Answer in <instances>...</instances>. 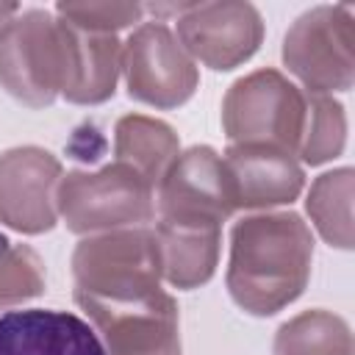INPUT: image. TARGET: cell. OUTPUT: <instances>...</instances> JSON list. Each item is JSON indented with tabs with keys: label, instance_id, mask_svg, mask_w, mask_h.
Instances as JSON below:
<instances>
[{
	"label": "cell",
	"instance_id": "cell-4",
	"mask_svg": "<svg viewBox=\"0 0 355 355\" xmlns=\"http://www.w3.org/2000/svg\"><path fill=\"white\" fill-rule=\"evenodd\" d=\"M58 219L78 236L141 227L155 214V189L128 164L72 169L55 191Z\"/></svg>",
	"mask_w": 355,
	"mask_h": 355
},
{
	"label": "cell",
	"instance_id": "cell-3",
	"mask_svg": "<svg viewBox=\"0 0 355 355\" xmlns=\"http://www.w3.org/2000/svg\"><path fill=\"white\" fill-rule=\"evenodd\" d=\"M69 80V25L44 11L28 8L0 31V86L31 108L50 105Z\"/></svg>",
	"mask_w": 355,
	"mask_h": 355
},
{
	"label": "cell",
	"instance_id": "cell-10",
	"mask_svg": "<svg viewBox=\"0 0 355 355\" xmlns=\"http://www.w3.org/2000/svg\"><path fill=\"white\" fill-rule=\"evenodd\" d=\"M61 175V161L44 147L22 144L0 153V222L28 236L53 230Z\"/></svg>",
	"mask_w": 355,
	"mask_h": 355
},
{
	"label": "cell",
	"instance_id": "cell-11",
	"mask_svg": "<svg viewBox=\"0 0 355 355\" xmlns=\"http://www.w3.org/2000/svg\"><path fill=\"white\" fill-rule=\"evenodd\" d=\"M105 355H180L178 302L161 291L139 302H78Z\"/></svg>",
	"mask_w": 355,
	"mask_h": 355
},
{
	"label": "cell",
	"instance_id": "cell-14",
	"mask_svg": "<svg viewBox=\"0 0 355 355\" xmlns=\"http://www.w3.org/2000/svg\"><path fill=\"white\" fill-rule=\"evenodd\" d=\"M122 75V42L114 33H89L69 25V80L64 100L100 105L114 97Z\"/></svg>",
	"mask_w": 355,
	"mask_h": 355
},
{
	"label": "cell",
	"instance_id": "cell-20",
	"mask_svg": "<svg viewBox=\"0 0 355 355\" xmlns=\"http://www.w3.org/2000/svg\"><path fill=\"white\" fill-rule=\"evenodd\" d=\"M44 291V263L28 244H14L0 258V311Z\"/></svg>",
	"mask_w": 355,
	"mask_h": 355
},
{
	"label": "cell",
	"instance_id": "cell-18",
	"mask_svg": "<svg viewBox=\"0 0 355 355\" xmlns=\"http://www.w3.org/2000/svg\"><path fill=\"white\" fill-rule=\"evenodd\" d=\"M305 211L316 233L338 250L352 247V169L338 166L319 175L305 197Z\"/></svg>",
	"mask_w": 355,
	"mask_h": 355
},
{
	"label": "cell",
	"instance_id": "cell-2",
	"mask_svg": "<svg viewBox=\"0 0 355 355\" xmlns=\"http://www.w3.org/2000/svg\"><path fill=\"white\" fill-rule=\"evenodd\" d=\"M161 252L150 227H122L78 241L72 252L75 302H139L161 294Z\"/></svg>",
	"mask_w": 355,
	"mask_h": 355
},
{
	"label": "cell",
	"instance_id": "cell-21",
	"mask_svg": "<svg viewBox=\"0 0 355 355\" xmlns=\"http://www.w3.org/2000/svg\"><path fill=\"white\" fill-rule=\"evenodd\" d=\"M55 17H61L67 25L89 33H114L122 28H130L133 22H141L144 6L139 3H58Z\"/></svg>",
	"mask_w": 355,
	"mask_h": 355
},
{
	"label": "cell",
	"instance_id": "cell-7",
	"mask_svg": "<svg viewBox=\"0 0 355 355\" xmlns=\"http://www.w3.org/2000/svg\"><path fill=\"white\" fill-rule=\"evenodd\" d=\"M122 78L128 97L153 108H178L200 86L194 58L164 19L136 25L122 42Z\"/></svg>",
	"mask_w": 355,
	"mask_h": 355
},
{
	"label": "cell",
	"instance_id": "cell-22",
	"mask_svg": "<svg viewBox=\"0 0 355 355\" xmlns=\"http://www.w3.org/2000/svg\"><path fill=\"white\" fill-rule=\"evenodd\" d=\"M19 14V6L17 3H0V31H3V25L11 19V17H17Z\"/></svg>",
	"mask_w": 355,
	"mask_h": 355
},
{
	"label": "cell",
	"instance_id": "cell-9",
	"mask_svg": "<svg viewBox=\"0 0 355 355\" xmlns=\"http://www.w3.org/2000/svg\"><path fill=\"white\" fill-rule=\"evenodd\" d=\"M175 36L194 64L227 72L255 55L263 42V19L252 3H197L178 17Z\"/></svg>",
	"mask_w": 355,
	"mask_h": 355
},
{
	"label": "cell",
	"instance_id": "cell-23",
	"mask_svg": "<svg viewBox=\"0 0 355 355\" xmlns=\"http://www.w3.org/2000/svg\"><path fill=\"white\" fill-rule=\"evenodd\" d=\"M8 247H11V241H8V239H6L3 233H0V258H3L6 252H8Z\"/></svg>",
	"mask_w": 355,
	"mask_h": 355
},
{
	"label": "cell",
	"instance_id": "cell-12",
	"mask_svg": "<svg viewBox=\"0 0 355 355\" xmlns=\"http://www.w3.org/2000/svg\"><path fill=\"white\" fill-rule=\"evenodd\" d=\"M236 211H269L288 205L305 186L294 153L269 144H230L222 155Z\"/></svg>",
	"mask_w": 355,
	"mask_h": 355
},
{
	"label": "cell",
	"instance_id": "cell-5",
	"mask_svg": "<svg viewBox=\"0 0 355 355\" xmlns=\"http://www.w3.org/2000/svg\"><path fill=\"white\" fill-rule=\"evenodd\" d=\"M305 94L277 69L239 78L222 100V130L230 144H269L297 155L305 125Z\"/></svg>",
	"mask_w": 355,
	"mask_h": 355
},
{
	"label": "cell",
	"instance_id": "cell-6",
	"mask_svg": "<svg viewBox=\"0 0 355 355\" xmlns=\"http://www.w3.org/2000/svg\"><path fill=\"white\" fill-rule=\"evenodd\" d=\"M355 11L349 6H316L294 19L283 39V64L308 94L352 89L355 80Z\"/></svg>",
	"mask_w": 355,
	"mask_h": 355
},
{
	"label": "cell",
	"instance_id": "cell-19",
	"mask_svg": "<svg viewBox=\"0 0 355 355\" xmlns=\"http://www.w3.org/2000/svg\"><path fill=\"white\" fill-rule=\"evenodd\" d=\"M305 125L297 155L302 164L319 166L341 155L347 144V114L333 94H305Z\"/></svg>",
	"mask_w": 355,
	"mask_h": 355
},
{
	"label": "cell",
	"instance_id": "cell-16",
	"mask_svg": "<svg viewBox=\"0 0 355 355\" xmlns=\"http://www.w3.org/2000/svg\"><path fill=\"white\" fill-rule=\"evenodd\" d=\"M114 153L116 161L133 166L153 189H158V183L180 155V139L161 119L128 114L114 128Z\"/></svg>",
	"mask_w": 355,
	"mask_h": 355
},
{
	"label": "cell",
	"instance_id": "cell-8",
	"mask_svg": "<svg viewBox=\"0 0 355 355\" xmlns=\"http://www.w3.org/2000/svg\"><path fill=\"white\" fill-rule=\"evenodd\" d=\"M155 200L158 222L169 225L222 227V222L236 211L225 161L208 144L189 147L175 158L155 189Z\"/></svg>",
	"mask_w": 355,
	"mask_h": 355
},
{
	"label": "cell",
	"instance_id": "cell-13",
	"mask_svg": "<svg viewBox=\"0 0 355 355\" xmlns=\"http://www.w3.org/2000/svg\"><path fill=\"white\" fill-rule=\"evenodd\" d=\"M0 355H105V349L78 313L28 308L0 316Z\"/></svg>",
	"mask_w": 355,
	"mask_h": 355
},
{
	"label": "cell",
	"instance_id": "cell-15",
	"mask_svg": "<svg viewBox=\"0 0 355 355\" xmlns=\"http://www.w3.org/2000/svg\"><path fill=\"white\" fill-rule=\"evenodd\" d=\"M155 241L161 252V275L172 288L189 291L205 286L219 263L222 227L202 225H155Z\"/></svg>",
	"mask_w": 355,
	"mask_h": 355
},
{
	"label": "cell",
	"instance_id": "cell-1",
	"mask_svg": "<svg viewBox=\"0 0 355 355\" xmlns=\"http://www.w3.org/2000/svg\"><path fill=\"white\" fill-rule=\"evenodd\" d=\"M313 233L294 211H261L230 230L227 291L250 316H275L308 286Z\"/></svg>",
	"mask_w": 355,
	"mask_h": 355
},
{
	"label": "cell",
	"instance_id": "cell-17",
	"mask_svg": "<svg viewBox=\"0 0 355 355\" xmlns=\"http://www.w3.org/2000/svg\"><path fill=\"white\" fill-rule=\"evenodd\" d=\"M272 355H352V333L333 311H302L277 327Z\"/></svg>",
	"mask_w": 355,
	"mask_h": 355
}]
</instances>
